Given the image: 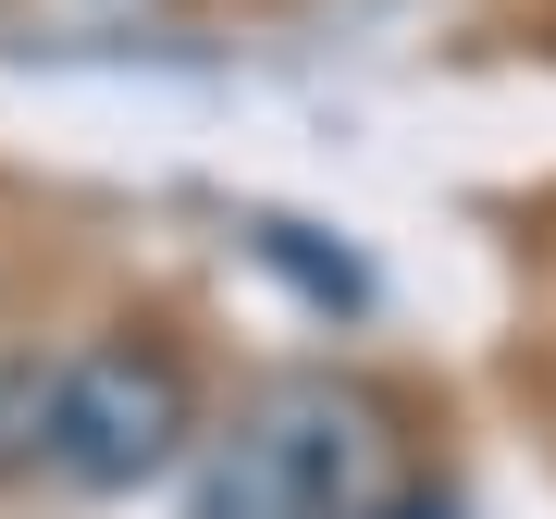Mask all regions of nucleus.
Wrapping results in <instances>:
<instances>
[{"label": "nucleus", "instance_id": "nucleus-4", "mask_svg": "<svg viewBox=\"0 0 556 519\" xmlns=\"http://www.w3.org/2000/svg\"><path fill=\"white\" fill-rule=\"evenodd\" d=\"M383 519H445V507H383Z\"/></svg>", "mask_w": 556, "mask_h": 519}, {"label": "nucleus", "instance_id": "nucleus-3", "mask_svg": "<svg viewBox=\"0 0 556 519\" xmlns=\"http://www.w3.org/2000/svg\"><path fill=\"white\" fill-rule=\"evenodd\" d=\"M50 396H62L50 359H0V482L50 470Z\"/></svg>", "mask_w": 556, "mask_h": 519}, {"label": "nucleus", "instance_id": "nucleus-2", "mask_svg": "<svg viewBox=\"0 0 556 519\" xmlns=\"http://www.w3.org/2000/svg\"><path fill=\"white\" fill-rule=\"evenodd\" d=\"M358 482H371V420H358V396L298 383V396H273L199 470V507L186 519H358Z\"/></svg>", "mask_w": 556, "mask_h": 519}, {"label": "nucleus", "instance_id": "nucleus-1", "mask_svg": "<svg viewBox=\"0 0 556 519\" xmlns=\"http://www.w3.org/2000/svg\"><path fill=\"white\" fill-rule=\"evenodd\" d=\"M186 433H199V383L186 359H161V346H87V359H62V396H50V470L87 482V495H137L186 458Z\"/></svg>", "mask_w": 556, "mask_h": 519}]
</instances>
